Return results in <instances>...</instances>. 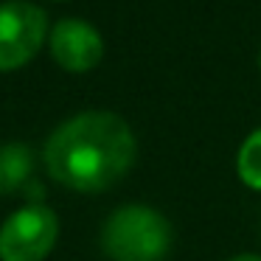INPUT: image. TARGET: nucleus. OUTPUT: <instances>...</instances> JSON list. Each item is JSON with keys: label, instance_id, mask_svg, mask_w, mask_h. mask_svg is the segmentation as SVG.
Listing matches in <instances>:
<instances>
[{"label": "nucleus", "instance_id": "nucleus-4", "mask_svg": "<svg viewBox=\"0 0 261 261\" xmlns=\"http://www.w3.org/2000/svg\"><path fill=\"white\" fill-rule=\"evenodd\" d=\"M48 40V14L25 0L0 3V73L29 65Z\"/></svg>", "mask_w": 261, "mask_h": 261}, {"label": "nucleus", "instance_id": "nucleus-3", "mask_svg": "<svg viewBox=\"0 0 261 261\" xmlns=\"http://www.w3.org/2000/svg\"><path fill=\"white\" fill-rule=\"evenodd\" d=\"M57 239V214L48 205L29 202L0 225V261H45Z\"/></svg>", "mask_w": 261, "mask_h": 261}, {"label": "nucleus", "instance_id": "nucleus-9", "mask_svg": "<svg viewBox=\"0 0 261 261\" xmlns=\"http://www.w3.org/2000/svg\"><path fill=\"white\" fill-rule=\"evenodd\" d=\"M258 68H261V54H258Z\"/></svg>", "mask_w": 261, "mask_h": 261}, {"label": "nucleus", "instance_id": "nucleus-5", "mask_svg": "<svg viewBox=\"0 0 261 261\" xmlns=\"http://www.w3.org/2000/svg\"><path fill=\"white\" fill-rule=\"evenodd\" d=\"M48 48L59 68L70 73H87L104 57V40L90 23L76 17H65L48 34Z\"/></svg>", "mask_w": 261, "mask_h": 261}, {"label": "nucleus", "instance_id": "nucleus-2", "mask_svg": "<svg viewBox=\"0 0 261 261\" xmlns=\"http://www.w3.org/2000/svg\"><path fill=\"white\" fill-rule=\"evenodd\" d=\"M101 247L113 261H163L171 247V225L149 205H124L104 222Z\"/></svg>", "mask_w": 261, "mask_h": 261}, {"label": "nucleus", "instance_id": "nucleus-8", "mask_svg": "<svg viewBox=\"0 0 261 261\" xmlns=\"http://www.w3.org/2000/svg\"><path fill=\"white\" fill-rule=\"evenodd\" d=\"M230 261H261V255H253V253H242V255H233Z\"/></svg>", "mask_w": 261, "mask_h": 261}, {"label": "nucleus", "instance_id": "nucleus-7", "mask_svg": "<svg viewBox=\"0 0 261 261\" xmlns=\"http://www.w3.org/2000/svg\"><path fill=\"white\" fill-rule=\"evenodd\" d=\"M239 180L253 191H261V129L250 132L236 154Z\"/></svg>", "mask_w": 261, "mask_h": 261}, {"label": "nucleus", "instance_id": "nucleus-1", "mask_svg": "<svg viewBox=\"0 0 261 261\" xmlns=\"http://www.w3.org/2000/svg\"><path fill=\"white\" fill-rule=\"evenodd\" d=\"M138 143L129 124L115 113H79L51 132L45 169L70 191L96 194L115 186L132 169Z\"/></svg>", "mask_w": 261, "mask_h": 261}, {"label": "nucleus", "instance_id": "nucleus-6", "mask_svg": "<svg viewBox=\"0 0 261 261\" xmlns=\"http://www.w3.org/2000/svg\"><path fill=\"white\" fill-rule=\"evenodd\" d=\"M31 149L25 143H3L0 146V194H14L31 177Z\"/></svg>", "mask_w": 261, "mask_h": 261}]
</instances>
